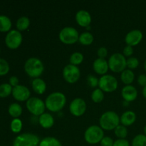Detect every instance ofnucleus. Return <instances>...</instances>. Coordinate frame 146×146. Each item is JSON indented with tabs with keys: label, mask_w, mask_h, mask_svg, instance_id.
Here are the masks:
<instances>
[{
	"label": "nucleus",
	"mask_w": 146,
	"mask_h": 146,
	"mask_svg": "<svg viewBox=\"0 0 146 146\" xmlns=\"http://www.w3.org/2000/svg\"><path fill=\"white\" fill-rule=\"evenodd\" d=\"M66 103L65 95L61 92H54L46 98V108L51 112H58L64 108Z\"/></svg>",
	"instance_id": "obj_1"
},
{
	"label": "nucleus",
	"mask_w": 146,
	"mask_h": 146,
	"mask_svg": "<svg viewBox=\"0 0 146 146\" xmlns=\"http://www.w3.org/2000/svg\"><path fill=\"white\" fill-rule=\"evenodd\" d=\"M24 70L27 75L31 78H39L44 71V66L39 58L31 57L25 62Z\"/></svg>",
	"instance_id": "obj_2"
},
{
	"label": "nucleus",
	"mask_w": 146,
	"mask_h": 146,
	"mask_svg": "<svg viewBox=\"0 0 146 146\" xmlns=\"http://www.w3.org/2000/svg\"><path fill=\"white\" fill-rule=\"evenodd\" d=\"M120 118L118 114L113 111H106L102 114L99 120L100 127L106 131L115 130L120 125Z\"/></svg>",
	"instance_id": "obj_3"
},
{
	"label": "nucleus",
	"mask_w": 146,
	"mask_h": 146,
	"mask_svg": "<svg viewBox=\"0 0 146 146\" xmlns=\"http://www.w3.org/2000/svg\"><path fill=\"white\" fill-rule=\"evenodd\" d=\"M104 137V130L98 125H93L88 127L84 133V138L88 143L94 145L101 143Z\"/></svg>",
	"instance_id": "obj_4"
},
{
	"label": "nucleus",
	"mask_w": 146,
	"mask_h": 146,
	"mask_svg": "<svg viewBox=\"0 0 146 146\" xmlns=\"http://www.w3.org/2000/svg\"><path fill=\"white\" fill-rule=\"evenodd\" d=\"M126 60L125 57L122 54H113L108 60L109 69L114 73H122L127 67Z\"/></svg>",
	"instance_id": "obj_5"
},
{
	"label": "nucleus",
	"mask_w": 146,
	"mask_h": 146,
	"mask_svg": "<svg viewBox=\"0 0 146 146\" xmlns=\"http://www.w3.org/2000/svg\"><path fill=\"white\" fill-rule=\"evenodd\" d=\"M39 138L36 135L26 133L18 135L14 139L13 146H38Z\"/></svg>",
	"instance_id": "obj_6"
},
{
	"label": "nucleus",
	"mask_w": 146,
	"mask_h": 146,
	"mask_svg": "<svg viewBox=\"0 0 146 146\" xmlns=\"http://www.w3.org/2000/svg\"><path fill=\"white\" fill-rule=\"evenodd\" d=\"M60 41L65 44H74L78 41L79 34L75 28L71 27H64L59 33Z\"/></svg>",
	"instance_id": "obj_7"
},
{
	"label": "nucleus",
	"mask_w": 146,
	"mask_h": 146,
	"mask_svg": "<svg viewBox=\"0 0 146 146\" xmlns=\"http://www.w3.org/2000/svg\"><path fill=\"white\" fill-rule=\"evenodd\" d=\"M26 106L28 111L36 116H40L45 113V103L36 97H31L26 103Z\"/></svg>",
	"instance_id": "obj_8"
},
{
	"label": "nucleus",
	"mask_w": 146,
	"mask_h": 146,
	"mask_svg": "<svg viewBox=\"0 0 146 146\" xmlns=\"http://www.w3.org/2000/svg\"><path fill=\"white\" fill-rule=\"evenodd\" d=\"M98 86L104 92H113L118 88V81L113 76L106 74L99 78Z\"/></svg>",
	"instance_id": "obj_9"
},
{
	"label": "nucleus",
	"mask_w": 146,
	"mask_h": 146,
	"mask_svg": "<svg viewBox=\"0 0 146 146\" xmlns=\"http://www.w3.org/2000/svg\"><path fill=\"white\" fill-rule=\"evenodd\" d=\"M81 71L76 66L68 64L63 69V77L66 82L74 84L79 80Z\"/></svg>",
	"instance_id": "obj_10"
},
{
	"label": "nucleus",
	"mask_w": 146,
	"mask_h": 146,
	"mask_svg": "<svg viewBox=\"0 0 146 146\" xmlns=\"http://www.w3.org/2000/svg\"><path fill=\"white\" fill-rule=\"evenodd\" d=\"M22 35L18 30H11L5 37V44L11 49H16L22 42Z\"/></svg>",
	"instance_id": "obj_11"
},
{
	"label": "nucleus",
	"mask_w": 146,
	"mask_h": 146,
	"mask_svg": "<svg viewBox=\"0 0 146 146\" xmlns=\"http://www.w3.org/2000/svg\"><path fill=\"white\" fill-rule=\"evenodd\" d=\"M69 111L73 115L80 117L85 113L86 111V104L84 99L80 98H75L69 105Z\"/></svg>",
	"instance_id": "obj_12"
},
{
	"label": "nucleus",
	"mask_w": 146,
	"mask_h": 146,
	"mask_svg": "<svg viewBox=\"0 0 146 146\" xmlns=\"http://www.w3.org/2000/svg\"><path fill=\"white\" fill-rule=\"evenodd\" d=\"M12 96L18 101H27L31 98V92L25 86L18 85L13 88Z\"/></svg>",
	"instance_id": "obj_13"
},
{
	"label": "nucleus",
	"mask_w": 146,
	"mask_h": 146,
	"mask_svg": "<svg viewBox=\"0 0 146 146\" xmlns=\"http://www.w3.org/2000/svg\"><path fill=\"white\" fill-rule=\"evenodd\" d=\"M143 37V35L142 31L138 29H134L129 31L126 34L125 37V41L127 45L133 47L139 44L142 41Z\"/></svg>",
	"instance_id": "obj_14"
},
{
	"label": "nucleus",
	"mask_w": 146,
	"mask_h": 146,
	"mask_svg": "<svg viewBox=\"0 0 146 146\" xmlns=\"http://www.w3.org/2000/svg\"><path fill=\"white\" fill-rule=\"evenodd\" d=\"M123 98L126 102H132L135 101L138 97V91L133 86H125L121 91Z\"/></svg>",
	"instance_id": "obj_15"
},
{
	"label": "nucleus",
	"mask_w": 146,
	"mask_h": 146,
	"mask_svg": "<svg viewBox=\"0 0 146 146\" xmlns=\"http://www.w3.org/2000/svg\"><path fill=\"white\" fill-rule=\"evenodd\" d=\"M76 21L79 26L86 28L91 25V16L86 10H79L76 14Z\"/></svg>",
	"instance_id": "obj_16"
},
{
	"label": "nucleus",
	"mask_w": 146,
	"mask_h": 146,
	"mask_svg": "<svg viewBox=\"0 0 146 146\" xmlns=\"http://www.w3.org/2000/svg\"><path fill=\"white\" fill-rule=\"evenodd\" d=\"M93 68L97 74L102 76L106 75L109 69L108 62L105 58H98L94 61L93 64Z\"/></svg>",
	"instance_id": "obj_17"
},
{
	"label": "nucleus",
	"mask_w": 146,
	"mask_h": 146,
	"mask_svg": "<svg viewBox=\"0 0 146 146\" xmlns=\"http://www.w3.org/2000/svg\"><path fill=\"white\" fill-rule=\"evenodd\" d=\"M120 121L124 126H130L136 121V114L132 111H127L122 114L120 118Z\"/></svg>",
	"instance_id": "obj_18"
},
{
	"label": "nucleus",
	"mask_w": 146,
	"mask_h": 146,
	"mask_svg": "<svg viewBox=\"0 0 146 146\" xmlns=\"http://www.w3.org/2000/svg\"><path fill=\"white\" fill-rule=\"evenodd\" d=\"M40 125L45 129L51 128L54 124V118L50 113H44L41 115L38 118Z\"/></svg>",
	"instance_id": "obj_19"
},
{
	"label": "nucleus",
	"mask_w": 146,
	"mask_h": 146,
	"mask_svg": "<svg viewBox=\"0 0 146 146\" xmlns=\"http://www.w3.org/2000/svg\"><path fill=\"white\" fill-rule=\"evenodd\" d=\"M31 86L34 92L39 95L44 94L46 90V84L45 81L40 78H34L31 83Z\"/></svg>",
	"instance_id": "obj_20"
},
{
	"label": "nucleus",
	"mask_w": 146,
	"mask_h": 146,
	"mask_svg": "<svg viewBox=\"0 0 146 146\" xmlns=\"http://www.w3.org/2000/svg\"><path fill=\"white\" fill-rule=\"evenodd\" d=\"M121 79L122 82L126 86L131 85L135 79V74L132 70L125 69L121 73Z\"/></svg>",
	"instance_id": "obj_21"
},
{
	"label": "nucleus",
	"mask_w": 146,
	"mask_h": 146,
	"mask_svg": "<svg viewBox=\"0 0 146 146\" xmlns=\"http://www.w3.org/2000/svg\"><path fill=\"white\" fill-rule=\"evenodd\" d=\"M8 111L11 116L14 118H18L22 113V108L19 104L14 103L9 106Z\"/></svg>",
	"instance_id": "obj_22"
},
{
	"label": "nucleus",
	"mask_w": 146,
	"mask_h": 146,
	"mask_svg": "<svg viewBox=\"0 0 146 146\" xmlns=\"http://www.w3.org/2000/svg\"><path fill=\"white\" fill-rule=\"evenodd\" d=\"M11 27V21L8 17L0 15V31L7 32L10 30Z\"/></svg>",
	"instance_id": "obj_23"
},
{
	"label": "nucleus",
	"mask_w": 146,
	"mask_h": 146,
	"mask_svg": "<svg viewBox=\"0 0 146 146\" xmlns=\"http://www.w3.org/2000/svg\"><path fill=\"white\" fill-rule=\"evenodd\" d=\"M38 146H62L61 142L54 137H46L39 143Z\"/></svg>",
	"instance_id": "obj_24"
},
{
	"label": "nucleus",
	"mask_w": 146,
	"mask_h": 146,
	"mask_svg": "<svg viewBox=\"0 0 146 146\" xmlns=\"http://www.w3.org/2000/svg\"><path fill=\"white\" fill-rule=\"evenodd\" d=\"M94 36L91 34L90 32H84L79 35V38L78 41L81 44L84 46H88L91 45L94 41Z\"/></svg>",
	"instance_id": "obj_25"
},
{
	"label": "nucleus",
	"mask_w": 146,
	"mask_h": 146,
	"mask_svg": "<svg viewBox=\"0 0 146 146\" xmlns=\"http://www.w3.org/2000/svg\"><path fill=\"white\" fill-rule=\"evenodd\" d=\"M17 28L18 31H24L27 29L30 25V20L27 17H21L17 20Z\"/></svg>",
	"instance_id": "obj_26"
},
{
	"label": "nucleus",
	"mask_w": 146,
	"mask_h": 146,
	"mask_svg": "<svg viewBox=\"0 0 146 146\" xmlns=\"http://www.w3.org/2000/svg\"><path fill=\"white\" fill-rule=\"evenodd\" d=\"M84 61V55L80 52H74L71 55L69 58L70 64L78 66L81 64Z\"/></svg>",
	"instance_id": "obj_27"
},
{
	"label": "nucleus",
	"mask_w": 146,
	"mask_h": 146,
	"mask_svg": "<svg viewBox=\"0 0 146 146\" xmlns=\"http://www.w3.org/2000/svg\"><path fill=\"white\" fill-rule=\"evenodd\" d=\"M13 88L9 84H3L0 85V97L6 98L12 94Z\"/></svg>",
	"instance_id": "obj_28"
},
{
	"label": "nucleus",
	"mask_w": 146,
	"mask_h": 146,
	"mask_svg": "<svg viewBox=\"0 0 146 146\" xmlns=\"http://www.w3.org/2000/svg\"><path fill=\"white\" fill-rule=\"evenodd\" d=\"M114 133L119 139H125L128 135V130L126 127L123 125H118L114 130Z\"/></svg>",
	"instance_id": "obj_29"
},
{
	"label": "nucleus",
	"mask_w": 146,
	"mask_h": 146,
	"mask_svg": "<svg viewBox=\"0 0 146 146\" xmlns=\"http://www.w3.org/2000/svg\"><path fill=\"white\" fill-rule=\"evenodd\" d=\"M104 98V91L101 90L100 88H96L94 90L91 94V99L94 103H101Z\"/></svg>",
	"instance_id": "obj_30"
},
{
	"label": "nucleus",
	"mask_w": 146,
	"mask_h": 146,
	"mask_svg": "<svg viewBox=\"0 0 146 146\" xmlns=\"http://www.w3.org/2000/svg\"><path fill=\"white\" fill-rule=\"evenodd\" d=\"M132 146H146V136L144 134H138L132 141Z\"/></svg>",
	"instance_id": "obj_31"
},
{
	"label": "nucleus",
	"mask_w": 146,
	"mask_h": 146,
	"mask_svg": "<svg viewBox=\"0 0 146 146\" xmlns=\"http://www.w3.org/2000/svg\"><path fill=\"white\" fill-rule=\"evenodd\" d=\"M22 129V122L19 118H14L11 123V130L14 133H18Z\"/></svg>",
	"instance_id": "obj_32"
},
{
	"label": "nucleus",
	"mask_w": 146,
	"mask_h": 146,
	"mask_svg": "<svg viewBox=\"0 0 146 146\" xmlns=\"http://www.w3.org/2000/svg\"><path fill=\"white\" fill-rule=\"evenodd\" d=\"M138 66H139V61L135 57H129L126 60V66L128 67V69H135Z\"/></svg>",
	"instance_id": "obj_33"
},
{
	"label": "nucleus",
	"mask_w": 146,
	"mask_h": 146,
	"mask_svg": "<svg viewBox=\"0 0 146 146\" xmlns=\"http://www.w3.org/2000/svg\"><path fill=\"white\" fill-rule=\"evenodd\" d=\"M9 71V65L5 59L0 58V76H4Z\"/></svg>",
	"instance_id": "obj_34"
},
{
	"label": "nucleus",
	"mask_w": 146,
	"mask_h": 146,
	"mask_svg": "<svg viewBox=\"0 0 146 146\" xmlns=\"http://www.w3.org/2000/svg\"><path fill=\"white\" fill-rule=\"evenodd\" d=\"M98 81L99 79L95 77L94 76L89 75L87 78V82H88V84L92 88H95L97 86H98Z\"/></svg>",
	"instance_id": "obj_35"
},
{
	"label": "nucleus",
	"mask_w": 146,
	"mask_h": 146,
	"mask_svg": "<svg viewBox=\"0 0 146 146\" xmlns=\"http://www.w3.org/2000/svg\"><path fill=\"white\" fill-rule=\"evenodd\" d=\"M113 140L108 136H104L100 143L101 146H113Z\"/></svg>",
	"instance_id": "obj_36"
},
{
	"label": "nucleus",
	"mask_w": 146,
	"mask_h": 146,
	"mask_svg": "<svg viewBox=\"0 0 146 146\" xmlns=\"http://www.w3.org/2000/svg\"><path fill=\"white\" fill-rule=\"evenodd\" d=\"M97 55L98 58H105L108 55V50L106 47H100L97 51Z\"/></svg>",
	"instance_id": "obj_37"
},
{
	"label": "nucleus",
	"mask_w": 146,
	"mask_h": 146,
	"mask_svg": "<svg viewBox=\"0 0 146 146\" xmlns=\"http://www.w3.org/2000/svg\"><path fill=\"white\" fill-rule=\"evenodd\" d=\"M133 54V48L132 46L127 45L126 46L124 47L123 51V55L124 56H131Z\"/></svg>",
	"instance_id": "obj_38"
},
{
	"label": "nucleus",
	"mask_w": 146,
	"mask_h": 146,
	"mask_svg": "<svg viewBox=\"0 0 146 146\" xmlns=\"http://www.w3.org/2000/svg\"><path fill=\"white\" fill-rule=\"evenodd\" d=\"M113 146H130V143L126 139H118L114 141Z\"/></svg>",
	"instance_id": "obj_39"
},
{
	"label": "nucleus",
	"mask_w": 146,
	"mask_h": 146,
	"mask_svg": "<svg viewBox=\"0 0 146 146\" xmlns=\"http://www.w3.org/2000/svg\"><path fill=\"white\" fill-rule=\"evenodd\" d=\"M138 83L140 86L144 87L146 86V75L145 74H141L138 77Z\"/></svg>",
	"instance_id": "obj_40"
},
{
	"label": "nucleus",
	"mask_w": 146,
	"mask_h": 146,
	"mask_svg": "<svg viewBox=\"0 0 146 146\" xmlns=\"http://www.w3.org/2000/svg\"><path fill=\"white\" fill-rule=\"evenodd\" d=\"M9 84L11 86L14 87L17 86L19 85V79L17 76H11L9 78Z\"/></svg>",
	"instance_id": "obj_41"
},
{
	"label": "nucleus",
	"mask_w": 146,
	"mask_h": 146,
	"mask_svg": "<svg viewBox=\"0 0 146 146\" xmlns=\"http://www.w3.org/2000/svg\"><path fill=\"white\" fill-rule=\"evenodd\" d=\"M142 94H143V96L144 98H145V99H146V86L144 87V88H143Z\"/></svg>",
	"instance_id": "obj_42"
},
{
	"label": "nucleus",
	"mask_w": 146,
	"mask_h": 146,
	"mask_svg": "<svg viewBox=\"0 0 146 146\" xmlns=\"http://www.w3.org/2000/svg\"><path fill=\"white\" fill-rule=\"evenodd\" d=\"M143 132H144V135L146 136V125L144 127V128H143Z\"/></svg>",
	"instance_id": "obj_43"
},
{
	"label": "nucleus",
	"mask_w": 146,
	"mask_h": 146,
	"mask_svg": "<svg viewBox=\"0 0 146 146\" xmlns=\"http://www.w3.org/2000/svg\"><path fill=\"white\" fill-rule=\"evenodd\" d=\"M144 68H145V71H146V60L145 61V62H144Z\"/></svg>",
	"instance_id": "obj_44"
}]
</instances>
